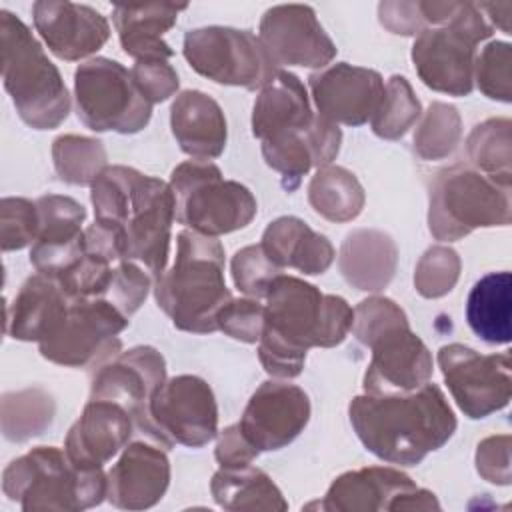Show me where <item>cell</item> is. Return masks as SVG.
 I'll use <instances>...</instances> for the list:
<instances>
[{
  "instance_id": "cell-1",
  "label": "cell",
  "mask_w": 512,
  "mask_h": 512,
  "mask_svg": "<svg viewBox=\"0 0 512 512\" xmlns=\"http://www.w3.org/2000/svg\"><path fill=\"white\" fill-rule=\"evenodd\" d=\"M264 300L258 358L278 380L296 378L310 348L338 346L352 328L354 308L342 296L324 294L290 274H278Z\"/></svg>"
},
{
  "instance_id": "cell-2",
  "label": "cell",
  "mask_w": 512,
  "mask_h": 512,
  "mask_svg": "<svg viewBox=\"0 0 512 512\" xmlns=\"http://www.w3.org/2000/svg\"><path fill=\"white\" fill-rule=\"evenodd\" d=\"M364 448L388 464L416 466L456 432V416L438 384L410 392L360 394L348 406Z\"/></svg>"
},
{
  "instance_id": "cell-3",
  "label": "cell",
  "mask_w": 512,
  "mask_h": 512,
  "mask_svg": "<svg viewBox=\"0 0 512 512\" xmlns=\"http://www.w3.org/2000/svg\"><path fill=\"white\" fill-rule=\"evenodd\" d=\"M96 222L116 228L126 260L142 264L154 278L166 270L174 194L168 182L128 166H106L92 184Z\"/></svg>"
},
{
  "instance_id": "cell-4",
  "label": "cell",
  "mask_w": 512,
  "mask_h": 512,
  "mask_svg": "<svg viewBox=\"0 0 512 512\" xmlns=\"http://www.w3.org/2000/svg\"><path fill=\"white\" fill-rule=\"evenodd\" d=\"M154 298L178 330L216 332L218 312L232 300L224 282V246L220 240L182 230L172 266L154 280Z\"/></svg>"
},
{
  "instance_id": "cell-5",
  "label": "cell",
  "mask_w": 512,
  "mask_h": 512,
  "mask_svg": "<svg viewBox=\"0 0 512 512\" xmlns=\"http://www.w3.org/2000/svg\"><path fill=\"white\" fill-rule=\"evenodd\" d=\"M350 332L372 350L364 392L392 394L424 386L432 376V354L390 298L372 296L354 308Z\"/></svg>"
},
{
  "instance_id": "cell-6",
  "label": "cell",
  "mask_w": 512,
  "mask_h": 512,
  "mask_svg": "<svg viewBox=\"0 0 512 512\" xmlns=\"http://www.w3.org/2000/svg\"><path fill=\"white\" fill-rule=\"evenodd\" d=\"M2 80L18 116L34 130L58 128L70 112V94L30 28L12 12H0Z\"/></svg>"
},
{
  "instance_id": "cell-7",
  "label": "cell",
  "mask_w": 512,
  "mask_h": 512,
  "mask_svg": "<svg viewBox=\"0 0 512 512\" xmlns=\"http://www.w3.org/2000/svg\"><path fill=\"white\" fill-rule=\"evenodd\" d=\"M2 490L24 512H74L106 498V474L102 468L78 466L66 450L36 446L4 468Z\"/></svg>"
},
{
  "instance_id": "cell-8",
  "label": "cell",
  "mask_w": 512,
  "mask_h": 512,
  "mask_svg": "<svg viewBox=\"0 0 512 512\" xmlns=\"http://www.w3.org/2000/svg\"><path fill=\"white\" fill-rule=\"evenodd\" d=\"M174 218L192 232L218 238L246 228L256 216V198L236 182L224 180L210 160H186L170 174Z\"/></svg>"
},
{
  "instance_id": "cell-9",
  "label": "cell",
  "mask_w": 512,
  "mask_h": 512,
  "mask_svg": "<svg viewBox=\"0 0 512 512\" xmlns=\"http://www.w3.org/2000/svg\"><path fill=\"white\" fill-rule=\"evenodd\" d=\"M510 218V186L474 166L444 168L430 184L428 228L436 240L452 242L476 228L508 226Z\"/></svg>"
},
{
  "instance_id": "cell-10",
  "label": "cell",
  "mask_w": 512,
  "mask_h": 512,
  "mask_svg": "<svg viewBox=\"0 0 512 512\" xmlns=\"http://www.w3.org/2000/svg\"><path fill=\"white\" fill-rule=\"evenodd\" d=\"M492 30L478 4L456 2L446 24L418 32L410 54L418 78L434 92L468 96L474 90L476 46Z\"/></svg>"
},
{
  "instance_id": "cell-11",
  "label": "cell",
  "mask_w": 512,
  "mask_h": 512,
  "mask_svg": "<svg viewBox=\"0 0 512 512\" xmlns=\"http://www.w3.org/2000/svg\"><path fill=\"white\" fill-rule=\"evenodd\" d=\"M74 102L78 120L92 132L136 134L152 118V104L136 86L132 72L102 56L76 68Z\"/></svg>"
},
{
  "instance_id": "cell-12",
  "label": "cell",
  "mask_w": 512,
  "mask_h": 512,
  "mask_svg": "<svg viewBox=\"0 0 512 512\" xmlns=\"http://www.w3.org/2000/svg\"><path fill=\"white\" fill-rule=\"evenodd\" d=\"M182 54L200 76L246 90H262L280 70L256 34L230 26L186 32Z\"/></svg>"
},
{
  "instance_id": "cell-13",
  "label": "cell",
  "mask_w": 512,
  "mask_h": 512,
  "mask_svg": "<svg viewBox=\"0 0 512 512\" xmlns=\"http://www.w3.org/2000/svg\"><path fill=\"white\" fill-rule=\"evenodd\" d=\"M146 436L162 448H202L218 436V406L206 380L180 374L164 380L148 408Z\"/></svg>"
},
{
  "instance_id": "cell-14",
  "label": "cell",
  "mask_w": 512,
  "mask_h": 512,
  "mask_svg": "<svg viewBox=\"0 0 512 512\" xmlns=\"http://www.w3.org/2000/svg\"><path fill=\"white\" fill-rule=\"evenodd\" d=\"M114 304L104 298H76L62 326L38 344L40 354L60 366L98 368L122 348L118 334L128 326Z\"/></svg>"
},
{
  "instance_id": "cell-15",
  "label": "cell",
  "mask_w": 512,
  "mask_h": 512,
  "mask_svg": "<svg viewBox=\"0 0 512 512\" xmlns=\"http://www.w3.org/2000/svg\"><path fill=\"white\" fill-rule=\"evenodd\" d=\"M436 360L464 416L480 420L508 406L512 396L510 354H480L454 342L442 346Z\"/></svg>"
},
{
  "instance_id": "cell-16",
  "label": "cell",
  "mask_w": 512,
  "mask_h": 512,
  "mask_svg": "<svg viewBox=\"0 0 512 512\" xmlns=\"http://www.w3.org/2000/svg\"><path fill=\"white\" fill-rule=\"evenodd\" d=\"M336 512L374 510H438L434 492L420 488L408 474L392 466H368L340 474L322 502L308 504Z\"/></svg>"
},
{
  "instance_id": "cell-17",
  "label": "cell",
  "mask_w": 512,
  "mask_h": 512,
  "mask_svg": "<svg viewBox=\"0 0 512 512\" xmlns=\"http://www.w3.org/2000/svg\"><path fill=\"white\" fill-rule=\"evenodd\" d=\"M164 380V356L152 346H134L94 370L90 398L120 404L132 416L134 426L146 434L150 400Z\"/></svg>"
},
{
  "instance_id": "cell-18",
  "label": "cell",
  "mask_w": 512,
  "mask_h": 512,
  "mask_svg": "<svg viewBox=\"0 0 512 512\" xmlns=\"http://www.w3.org/2000/svg\"><path fill=\"white\" fill-rule=\"evenodd\" d=\"M258 38L274 64L326 68L336 56V44L306 4H278L264 12Z\"/></svg>"
},
{
  "instance_id": "cell-19",
  "label": "cell",
  "mask_w": 512,
  "mask_h": 512,
  "mask_svg": "<svg viewBox=\"0 0 512 512\" xmlns=\"http://www.w3.org/2000/svg\"><path fill=\"white\" fill-rule=\"evenodd\" d=\"M308 420L310 400L300 386L266 380L250 396L238 428L258 452H272L298 438Z\"/></svg>"
},
{
  "instance_id": "cell-20",
  "label": "cell",
  "mask_w": 512,
  "mask_h": 512,
  "mask_svg": "<svg viewBox=\"0 0 512 512\" xmlns=\"http://www.w3.org/2000/svg\"><path fill=\"white\" fill-rule=\"evenodd\" d=\"M318 114L332 124L362 126L378 112L386 84L380 72L336 62L308 76Z\"/></svg>"
},
{
  "instance_id": "cell-21",
  "label": "cell",
  "mask_w": 512,
  "mask_h": 512,
  "mask_svg": "<svg viewBox=\"0 0 512 512\" xmlns=\"http://www.w3.org/2000/svg\"><path fill=\"white\" fill-rule=\"evenodd\" d=\"M34 28L48 50L66 62L98 52L110 38L106 16L86 4L40 0L32 6Z\"/></svg>"
},
{
  "instance_id": "cell-22",
  "label": "cell",
  "mask_w": 512,
  "mask_h": 512,
  "mask_svg": "<svg viewBox=\"0 0 512 512\" xmlns=\"http://www.w3.org/2000/svg\"><path fill=\"white\" fill-rule=\"evenodd\" d=\"M40 228L30 248V264L36 272L58 276L84 254L86 210L70 196L46 194L36 200Z\"/></svg>"
},
{
  "instance_id": "cell-23",
  "label": "cell",
  "mask_w": 512,
  "mask_h": 512,
  "mask_svg": "<svg viewBox=\"0 0 512 512\" xmlns=\"http://www.w3.org/2000/svg\"><path fill=\"white\" fill-rule=\"evenodd\" d=\"M168 484L166 448L138 440L128 444L106 472V500L120 510H146L162 500Z\"/></svg>"
},
{
  "instance_id": "cell-24",
  "label": "cell",
  "mask_w": 512,
  "mask_h": 512,
  "mask_svg": "<svg viewBox=\"0 0 512 512\" xmlns=\"http://www.w3.org/2000/svg\"><path fill=\"white\" fill-rule=\"evenodd\" d=\"M340 142V128L316 112L312 126L262 140V156L282 176V186L292 192L312 168L330 166L340 152Z\"/></svg>"
},
{
  "instance_id": "cell-25",
  "label": "cell",
  "mask_w": 512,
  "mask_h": 512,
  "mask_svg": "<svg viewBox=\"0 0 512 512\" xmlns=\"http://www.w3.org/2000/svg\"><path fill=\"white\" fill-rule=\"evenodd\" d=\"M134 428L132 416L120 404L90 398L68 430L64 450L78 466L104 468L128 446Z\"/></svg>"
},
{
  "instance_id": "cell-26",
  "label": "cell",
  "mask_w": 512,
  "mask_h": 512,
  "mask_svg": "<svg viewBox=\"0 0 512 512\" xmlns=\"http://www.w3.org/2000/svg\"><path fill=\"white\" fill-rule=\"evenodd\" d=\"M72 298L46 274L30 276L8 306L6 334L22 342L48 340L68 316Z\"/></svg>"
},
{
  "instance_id": "cell-27",
  "label": "cell",
  "mask_w": 512,
  "mask_h": 512,
  "mask_svg": "<svg viewBox=\"0 0 512 512\" xmlns=\"http://www.w3.org/2000/svg\"><path fill=\"white\" fill-rule=\"evenodd\" d=\"M170 128L180 150L190 158L212 160L226 148L224 112L212 96L200 90H184L174 98Z\"/></svg>"
},
{
  "instance_id": "cell-28",
  "label": "cell",
  "mask_w": 512,
  "mask_h": 512,
  "mask_svg": "<svg viewBox=\"0 0 512 512\" xmlns=\"http://www.w3.org/2000/svg\"><path fill=\"white\" fill-rule=\"evenodd\" d=\"M260 246L280 270L294 268L310 276L324 274L336 256L330 240L296 216H282L270 222Z\"/></svg>"
},
{
  "instance_id": "cell-29",
  "label": "cell",
  "mask_w": 512,
  "mask_h": 512,
  "mask_svg": "<svg viewBox=\"0 0 512 512\" xmlns=\"http://www.w3.org/2000/svg\"><path fill=\"white\" fill-rule=\"evenodd\" d=\"M184 10L186 6L176 4L114 6L112 22L118 32L122 50L136 62L170 60L174 56V50L162 36L176 24L178 14Z\"/></svg>"
},
{
  "instance_id": "cell-30",
  "label": "cell",
  "mask_w": 512,
  "mask_h": 512,
  "mask_svg": "<svg viewBox=\"0 0 512 512\" xmlns=\"http://www.w3.org/2000/svg\"><path fill=\"white\" fill-rule=\"evenodd\" d=\"M314 118L316 114L312 112L302 80L288 70H278L256 96L252 134L258 140H266L282 132L304 130L312 126Z\"/></svg>"
},
{
  "instance_id": "cell-31",
  "label": "cell",
  "mask_w": 512,
  "mask_h": 512,
  "mask_svg": "<svg viewBox=\"0 0 512 512\" xmlns=\"http://www.w3.org/2000/svg\"><path fill=\"white\" fill-rule=\"evenodd\" d=\"M512 276L508 270L488 272L470 288L466 298V322L486 344H508L512 338L510 306Z\"/></svg>"
},
{
  "instance_id": "cell-32",
  "label": "cell",
  "mask_w": 512,
  "mask_h": 512,
  "mask_svg": "<svg viewBox=\"0 0 512 512\" xmlns=\"http://www.w3.org/2000/svg\"><path fill=\"white\" fill-rule=\"evenodd\" d=\"M396 268V246L384 232L356 230L346 236L340 270L358 290H382Z\"/></svg>"
},
{
  "instance_id": "cell-33",
  "label": "cell",
  "mask_w": 512,
  "mask_h": 512,
  "mask_svg": "<svg viewBox=\"0 0 512 512\" xmlns=\"http://www.w3.org/2000/svg\"><path fill=\"white\" fill-rule=\"evenodd\" d=\"M216 504L224 510H288L280 488L272 478L250 464L220 466L210 482Z\"/></svg>"
},
{
  "instance_id": "cell-34",
  "label": "cell",
  "mask_w": 512,
  "mask_h": 512,
  "mask_svg": "<svg viewBox=\"0 0 512 512\" xmlns=\"http://www.w3.org/2000/svg\"><path fill=\"white\" fill-rule=\"evenodd\" d=\"M312 208L330 222H350L364 208V190L356 176L340 166H324L308 186Z\"/></svg>"
},
{
  "instance_id": "cell-35",
  "label": "cell",
  "mask_w": 512,
  "mask_h": 512,
  "mask_svg": "<svg viewBox=\"0 0 512 512\" xmlns=\"http://www.w3.org/2000/svg\"><path fill=\"white\" fill-rule=\"evenodd\" d=\"M510 128L508 118H490L474 126L466 140V154L472 166L506 186L512 182Z\"/></svg>"
},
{
  "instance_id": "cell-36",
  "label": "cell",
  "mask_w": 512,
  "mask_h": 512,
  "mask_svg": "<svg viewBox=\"0 0 512 512\" xmlns=\"http://www.w3.org/2000/svg\"><path fill=\"white\" fill-rule=\"evenodd\" d=\"M54 168L60 180L76 186H92L106 168V150L100 140L66 134L52 144Z\"/></svg>"
},
{
  "instance_id": "cell-37",
  "label": "cell",
  "mask_w": 512,
  "mask_h": 512,
  "mask_svg": "<svg viewBox=\"0 0 512 512\" xmlns=\"http://www.w3.org/2000/svg\"><path fill=\"white\" fill-rule=\"evenodd\" d=\"M422 106L404 76H390L382 104L370 120L372 132L386 140L402 138L420 118Z\"/></svg>"
},
{
  "instance_id": "cell-38",
  "label": "cell",
  "mask_w": 512,
  "mask_h": 512,
  "mask_svg": "<svg viewBox=\"0 0 512 512\" xmlns=\"http://www.w3.org/2000/svg\"><path fill=\"white\" fill-rule=\"evenodd\" d=\"M460 134L462 122L458 110L450 104L434 102L414 134V150L424 160L446 158L456 148Z\"/></svg>"
},
{
  "instance_id": "cell-39",
  "label": "cell",
  "mask_w": 512,
  "mask_h": 512,
  "mask_svg": "<svg viewBox=\"0 0 512 512\" xmlns=\"http://www.w3.org/2000/svg\"><path fill=\"white\" fill-rule=\"evenodd\" d=\"M510 64H512V46L502 40L488 42L476 54L474 84L486 98L506 102V104L512 100Z\"/></svg>"
},
{
  "instance_id": "cell-40",
  "label": "cell",
  "mask_w": 512,
  "mask_h": 512,
  "mask_svg": "<svg viewBox=\"0 0 512 512\" xmlns=\"http://www.w3.org/2000/svg\"><path fill=\"white\" fill-rule=\"evenodd\" d=\"M460 276V258L448 246H432L416 264L414 286L424 298L448 294Z\"/></svg>"
},
{
  "instance_id": "cell-41",
  "label": "cell",
  "mask_w": 512,
  "mask_h": 512,
  "mask_svg": "<svg viewBox=\"0 0 512 512\" xmlns=\"http://www.w3.org/2000/svg\"><path fill=\"white\" fill-rule=\"evenodd\" d=\"M278 274H282V270L268 260L260 244L246 246L232 258L234 286L248 298H264L270 282Z\"/></svg>"
},
{
  "instance_id": "cell-42",
  "label": "cell",
  "mask_w": 512,
  "mask_h": 512,
  "mask_svg": "<svg viewBox=\"0 0 512 512\" xmlns=\"http://www.w3.org/2000/svg\"><path fill=\"white\" fill-rule=\"evenodd\" d=\"M2 250H20L34 244L40 228V216L36 202L26 198H4L2 200Z\"/></svg>"
},
{
  "instance_id": "cell-43",
  "label": "cell",
  "mask_w": 512,
  "mask_h": 512,
  "mask_svg": "<svg viewBox=\"0 0 512 512\" xmlns=\"http://www.w3.org/2000/svg\"><path fill=\"white\" fill-rule=\"evenodd\" d=\"M150 276L138 262L120 260L114 268L112 282L104 294V300L114 304L124 316H132L148 296Z\"/></svg>"
},
{
  "instance_id": "cell-44",
  "label": "cell",
  "mask_w": 512,
  "mask_h": 512,
  "mask_svg": "<svg viewBox=\"0 0 512 512\" xmlns=\"http://www.w3.org/2000/svg\"><path fill=\"white\" fill-rule=\"evenodd\" d=\"M218 330L234 340L254 344L258 342L264 326V304L256 298H232L218 312Z\"/></svg>"
},
{
  "instance_id": "cell-45",
  "label": "cell",
  "mask_w": 512,
  "mask_h": 512,
  "mask_svg": "<svg viewBox=\"0 0 512 512\" xmlns=\"http://www.w3.org/2000/svg\"><path fill=\"white\" fill-rule=\"evenodd\" d=\"M16 398V404H14V410L16 414H22L16 418L14 426H10L8 430H4V436L8 440H26L30 436H36L40 434L42 428H46L44 422L36 420L34 416L30 418V414H36V416H44V418H52V412H54V404H52V398L46 396L44 392L40 390H26V392H18L14 394Z\"/></svg>"
},
{
  "instance_id": "cell-46",
  "label": "cell",
  "mask_w": 512,
  "mask_h": 512,
  "mask_svg": "<svg viewBox=\"0 0 512 512\" xmlns=\"http://www.w3.org/2000/svg\"><path fill=\"white\" fill-rule=\"evenodd\" d=\"M130 72L150 104L164 102L178 90V72L168 60H142L136 62Z\"/></svg>"
},
{
  "instance_id": "cell-47",
  "label": "cell",
  "mask_w": 512,
  "mask_h": 512,
  "mask_svg": "<svg viewBox=\"0 0 512 512\" xmlns=\"http://www.w3.org/2000/svg\"><path fill=\"white\" fill-rule=\"evenodd\" d=\"M476 472L492 484H510V436H488L476 450Z\"/></svg>"
},
{
  "instance_id": "cell-48",
  "label": "cell",
  "mask_w": 512,
  "mask_h": 512,
  "mask_svg": "<svg viewBox=\"0 0 512 512\" xmlns=\"http://www.w3.org/2000/svg\"><path fill=\"white\" fill-rule=\"evenodd\" d=\"M380 22L394 34L412 36L424 30L418 2H382L378 6Z\"/></svg>"
},
{
  "instance_id": "cell-49",
  "label": "cell",
  "mask_w": 512,
  "mask_h": 512,
  "mask_svg": "<svg viewBox=\"0 0 512 512\" xmlns=\"http://www.w3.org/2000/svg\"><path fill=\"white\" fill-rule=\"evenodd\" d=\"M260 452L244 438L240 432L238 424L226 426L218 434L216 450L214 456L220 466H240V464H250Z\"/></svg>"
},
{
  "instance_id": "cell-50",
  "label": "cell",
  "mask_w": 512,
  "mask_h": 512,
  "mask_svg": "<svg viewBox=\"0 0 512 512\" xmlns=\"http://www.w3.org/2000/svg\"><path fill=\"white\" fill-rule=\"evenodd\" d=\"M478 8L482 12H486V20H490L488 24L494 28H500L504 34H510V24H508V14L512 10V4L510 2H504V4H488V2H480Z\"/></svg>"
}]
</instances>
